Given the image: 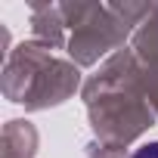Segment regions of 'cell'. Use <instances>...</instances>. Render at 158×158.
Wrapping results in <instances>:
<instances>
[{"label": "cell", "instance_id": "obj_1", "mask_svg": "<svg viewBox=\"0 0 158 158\" xmlns=\"http://www.w3.org/2000/svg\"><path fill=\"white\" fill-rule=\"evenodd\" d=\"M130 158H158V139L155 143H146V146H139Z\"/></svg>", "mask_w": 158, "mask_h": 158}]
</instances>
